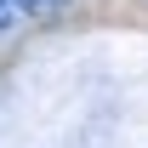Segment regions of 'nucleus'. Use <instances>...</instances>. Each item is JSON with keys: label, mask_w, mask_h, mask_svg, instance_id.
<instances>
[{"label": "nucleus", "mask_w": 148, "mask_h": 148, "mask_svg": "<svg viewBox=\"0 0 148 148\" xmlns=\"http://www.w3.org/2000/svg\"><path fill=\"white\" fill-rule=\"evenodd\" d=\"M17 12H51V6H63V0H12Z\"/></svg>", "instance_id": "obj_1"}, {"label": "nucleus", "mask_w": 148, "mask_h": 148, "mask_svg": "<svg viewBox=\"0 0 148 148\" xmlns=\"http://www.w3.org/2000/svg\"><path fill=\"white\" fill-rule=\"evenodd\" d=\"M12 23H17V6H12V0H0V29H12Z\"/></svg>", "instance_id": "obj_2"}]
</instances>
